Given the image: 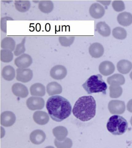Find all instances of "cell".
<instances>
[{"label": "cell", "mask_w": 132, "mask_h": 148, "mask_svg": "<svg viewBox=\"0 0 132 148\" xmlns=\"http://www.w3.org/2000/svg\"><path fill=\"white\" fill-rule=\"evenodd\" d=\"M48 114L54 121L61 122L71 114L72 106L69 101L61 96L48 98L46 103Z\"/></svg>", "instance_id": "obj_1"}, {"label": "cell", "mask_w": 132, "mask_h": 148, "mask_svg": "<svg viewBox=\"0 0 132 148\" xmlns=\"http://www.w3.org/2000/svg\"><path fill=\"white\" fill-rule=\"evenodd\" d=\"M96 103L93 97L91 96L80 97L75 103L73 113L77 119L81 121L90 120L96 114Z\"/></svg>", "instance_id": "obj_2"}, {"label": "cell", "mask_w": 132, "mask_h": 148, "mask_svg": "<svg viewBox=\"0 0 132 148\" xmlns=\"http://www.w3.org/2000/svg\"><path fill=\"white\" fill-rule=\"evenodd\" d=\"M82 86L88 94L100 92L106 94L107 88V84L99 74L90 76Z\"/></svg>", "instance_id": "obj_3"}, {"label": "cell", "mask_w": 132, "mask_h": 148, "mask_svg": "<svg viewBox=\"0 0 132 148\" xmlns=\"http://www.w3.org/2000/svg\"><path fill=\"white\" fill-rule=\"evenodd\" d=\"M128 128L127 120L120 116H112L109 119L106 124L108 130L115 135H122L126 132Z\"/></svg>", "instance_id": "obj_4"}, {"label": "cell", "mask_w": 132, "mask_h": 148, "mask_svg": "<svg viewBox=\"0 0 132 148\" xmlns=\"http://www.w3.org/2000/svg\"><path fill=\"white\" fill-rule=\"evenodd\" d=\"M108 109L112 114H122L126 110L124 102L119 100H112L109 102Z\"/></svg>", "instance_id": "obj_5"}, {"label": "cell", "mask_w": 132, "mask_h": 148, "mask_svg": "<svg viewBox=\"0 0 132 148\" xmlns=\"http://www.w3.org/2000/svg\"><path fill=\"white\" fill-rule=\"evenodd\" d=\"M26 105L28 108L32 110H41L44 106L45 101L40 97H31L27 99Z\"/></svg>", "instance_id": "obj_6"}, {"label": "cell", "mask_w": 132, "mask_h": 148, "mask_svg": "<svg viewBox=\"0 0 132 148\" xmlns=\"http://www.w3.org/2000/svg\"><path fill=\"white\" fill-rule=\"evenodd\" d=\"M33 77V71L30 69H17V79L23 83H27L31 80Z\"/></svg>", "instance_id": "obj_7"}, {"label": "cell", "mask_w": 132, "mask_h": 148, "mask_svg": "<svg viewBox=\"0 0 132 148\" xmlns=\"http://www.w3.org/2000/svg\"><path fill=\"white\" fill-rule=\"evenodd\" d=\"M33 62L32 58L27 54H23L15 60V64L18 68L26 69L31 65Z\"/></svg>", "instance_id": "obj_8"}, {"label": "cell", "mask_w": 132, "mask_h": 148, "mask_svg": "<svg viewBox=\"0 0 132 148\" xmlns=\"http://www.w3.org/2000/svg\"><path fill=\"white\" fill-rule=\"evenodd\" d=\"M67 75L66 68L61 65L54 66L51 69L50 75L52 78L56 80H61L66 77Z\"/></svg>", "instance_id": "obj_9"}, {"label": "cell", "mask_w": 132, "mask_h": 148, "mask_svg": "<svg viewBox=\"0 0 132 148\" xmlns=\"http://www.w3.org/2000/svg\"><path fill=\"white\" fill-rule=\"evenodd\" d=\"M16 120L15 115L10 111H6L1 114V124L4 127H11L15 123Z\"/></svg>", "instance_id": "obj_10"}, {"label": "cell", "mask_w": 132, "mask_h": 148, "mask_svg": "<svg viewBox=\"0 0 132 148\" xmlns=\"http://www.w3.org/2000/svg\"><path fill=\"white\" fill-rule=\"evenodd\" d=\"M12 92L17 97L25 98L28 95V89L25 85L20 83H16L12 87Z\"/></svg>", "instance_id": "obj_11"}, {"label": "cell", "mask_w": 132, "mask_h": 148, "mask_svg": "<svg viewBox=\"0 0 132 148\" xmlns=\"http://www.w3.org/2000/svg\"><path fill=\"white\" fill-rule=\"evenodd\" d=\"M89 12L93 18L98 19L101 18L105 14V9L102 6L98 3H94L91 5L89 9Z\"/></svg>", "instance_id": "obj_12"}, {"label": "cell", "mask_w": 132, "mask_h": 148, "mask_svg": "<svg viewBox=\"0 0 132 148\" xmlns=\"http://www.w3.org/2000/svg\"><path fill=\"white\" fill-rule=\"evenodd\" d=\"M115 66L112 62L110 61H104L100 64L99 71L100 73L104 76H107L114 72Z\"/></svg>", "instance_id": "obj_13"}, {"label": "cell", "mask_w": 132, "mask_h": 148, "mask_svg": "<svg viewBox=\"0 0 132 148\" xmlns=\"http://www.w3.org/2000/svg\"><path fill=\"white\" fill-rule=\"evenodd\" d=\"M46 135L42 130H37L32 132L30 135V140L33 144L39 145L44 142Z\"/></svg>", "instance_id": "obj_14"}, {"label": "cell", "mask_w": 132, "mask_h": 148, "mask_svg": "<svg viewBox=\"0 0 132 148\" xmlns=\"http://www.w3.org/2000/svg\"><path fill=\"white\" fill-rule=\"evenodd\" d=\"M89 53L92 57L99 58L103 56L104 49L102 45L98 42L94 43L90 45L89 48Z\"/></svg>", "instance_id": "obj_15"}, {"label": "cell", "mask_w": 132, "mask_h": 148, "mask_svg": "<svg viewBox=\"0 0 132 148\" xmlns=\"http://www.w3.org/2000/svg\"><path fill=\"white\" fill-rule=\"evenodd\" d=\"M34 121L38 124L44 125L49 121V117L46 112L43 111H37L33 115Z\"/></svg>", "instance_id": "obj_16"}, {"label": "cell", "mask_w": 132, "mask_h": 148, "mask_svg": "<svg viewBox=\"0 0 132 148\" xmlns=\"http://www.w3.org/2000/svg\"><path fill=\"white\" fill-rule=\"evenodd\" d=\"M119 24L123 26H129L132 23V14L128 12L119 14L117 17Z\"/></svg>", "instance_id": "obj_17"}, {"label": "cell", "mask_w": 132, "mask_h": 148, "mask_svg": "<svg viewBox=\"0 0 132 148\" xmlns=\"http://www.w3.org/2000/svg\"><path fill=\"white\" fill-rule=\"evenodd\" d=\"M117 69L118 71L122 74H127L132 68V64L127 60H121L117 64Z\"/></svg>", "instance_id": "obj_18"}, {"label": "cell", "mask_w": 132, "mask_h": 148, "mask_svg": "<svg viewBox=\"0 0 132 148\" xmlns=\"http://www.w3.org/2000/svg\"><path fill=\"white\" fill-rule=\"evenodd\" d=\"M31 94L33 96L43 97L46 94V88L43 84L36 83L30 88Z\"/></svg>", "instance_id": "obj_19"}, {"label": "cell", "mask_w": 132, "mask_h": 148, "mask_svg": "<svg viewBox=\"0 0 132 148\" xmlns=\"http://www.w3.org/2000/svg\"><path fill=\"white\" fill-rule=\"evenodd\" d=\"M53 133L56 139L59 141L64 140L66 138L68 135V131L67 128L63 126H58L53 130Z\"/></svg>", "instance_id": "obj_20"}, {"label": "cell", "mask_w": 132, "mask_h": 148, "mask_svg": "<svg viewBox=\"0 0 132 148\" xmlns=\"http://www.w3.org/2000/svg\"><path fill=\"white\" fill-rule=\"evenodd\" d=\"M62 91V86L57 82H52L47 84V91L49 95L60 94Z\"/></svg>", "instance_id": "obj_21"}, {"label": "cell", "mask_w": 132, "mask_h": 148, "mask_svg": "<svg viewBox=\"0 0 132 148\" xmlns=\"http://www.w3.org/2000/svg\"><path fill=\"white\" fill-rule=\"evenodd\" d=\"M2 75L6 80L12 81L15 77V71L13 67L11 66H6L2 70Z\"/></svg>", "instance_id": "obj_22"}, {"label": "cell", "mask_w": 132, "mask_h": 148, "mask_svg": "<svg viewBox=\"0 0 132 148\" xmlns=\"http://www.w3.org/2000/svg\"><path fill=\"white\" fill-rule=\"evenodd\" d=\"M96 31L102 36L108 37L111 33L110 27L105 22H100L96 25Z\"/></svg>", "instance_id": "obj_23"}, {"label": "cell", "mask_w": 132, "mask_h": 148, "mask_svg": "<svg viewBox=\"0 0 132 148\" xmlns=\"http://www.w3.org/2000/svg\"><path fill=\"white\" fill-rule=\"evenodd\" d=\"M1 47L3 49L12 51L15 49V41L11 37H6L2 40Z\"/></svg>", "instance_id": "obj_24"}, {"label": "cell", "mask_w": 132, "mask_h": 148, "mask_svg": "<svg viewBox=\"0 0 132 148\" xmlns=\"http://www.w3.org/2000/svg\"><path fill=\"white\" fill-rule=\"evenodd\" d=\"M54 7V4L50 1H41L39 4V9L44 13L48 14L51 12Z\"/></svg>", "instance_id": "obj_25"}, {"label": "cell", "mask_w": 132, "mask_h": 148, "mask_svg": "<svg viewBox=\"0 0 132 148\" xmlns=\"http://www.w3.org/2000/svg\"><path fill=\"white\" fill-rule=\"evenodd\" d=\"M15 5L16 9L21 12H25L29 10L31 3L29 1H16Z\"/></svg>", "instance_id": "obj_26"}, {"label": "cell", "mask_w": 132, "mask_h": 148, "mask_svg": "<svg viewBox=\"0 0 132 148\" xmlns=\"http://www.w3.org/2000/svg\"><path fill=\"white\" fill-rule=\"evenodd\" d=\"M107 82L108 83L111 85L112 84H117L122 85L124 84L125 79L124 76L121 74H115L108 77Z\"/></svg>", "instance_id": "obj_27"}, {"label": "cell", "mask_w": 132, "mask_h": 148, "mask_svg": "<svg viewBox=\"0 0 132 148\" xmlns=\"http://www.w3.org/2000/svg\"><path fill=\"white\" fill-rule=\"evenodd\" d=\"M110 97L112 98H118L122 93V89L119 84H112L109 87Z\"/></svg>", "instance_id": "obj_28"}, {"label": "cell", "mask_w": 132, "mask_h": 148, "mask_svg": "<svg viewBox=\"0 0 132 148\" xmlns=\"http://www.w3.org/2000/svg\"><path fill=\"white\" fill-rule=\"evenodd\" d=\"M127 32L123 28L117 27L115 28L112 31V35L116 39L122 40L127 36Z\"/></svg>", "instance_id": "obj_29"}, {"label": "cell", "mask_w": 132, "mask_h": 148, "mask_svg": "<svg viewBox=\"0 0 132 148\" xmlns=\"http://www.w3.org/2000/svg\"><path fill=\"white\" fill-rule=\"evenodd\" d=\"M13 54L8 50L2 49L1 51V60L5 63L11 62L13 59Z\"/></svg>", "instance_id": "obj_30"}, {"label": "cell", "mask_w": 132, "mask_h": 148, "mask_svg": "<svg viewBox=\"0 0 132 148\" xmlns=\"http://www.w3.org/2000/svg\"><path fill=\"white\" fill-rule=\"evenodd\" d=\"M54 143L57 148H71L73 146L72 140L68 138H66L63 141H60L55 139Z\"/></svg>", "instance_id": "obj_31"}, {"label": "cell", "mask_w": 132, "mask_h": 148, "mask_svg": "<svg viewBox=\"0 0 132 148\" xmlns=\"http://www.w3.org/2000/svg\"><path fill=\"white\" fill-rule=\"evenodd\" d=\"M75 37H60L59 42L62 46L68 47L72 45L75 40Z\"/></svg>", "instance_id": "obj_32"}, {"label": "cell", "mask_w": 132, "mask_h": 148, "mask_svg": "<svg viewBox=\"0 0 132 148\" xmlns=\"http://www.w3.org/2000/svg\"><path fill=\"white\" fill-rule=\"evenodd\" d=\"M25 40H26V38H24L21 42L18 44L16 46L14 52V53L15 56H19L21 54L22 55L23 54V53H25L26 51L25 45Z\"/></svg>", "instance_id": "obj_33"}, {"label": "cell", "mask_w": 132, "mask_h": 148, "mask_svg": "<svg viewBox=\"0 0 132 148\" xmlns=\"http://www.w3.org/2000/svg\"><path fill=\"white\" fill-rule=\"evenodd\" d=\"M113 9L117 12H121L124 10L125 6L123 1H114L112 3Z\"/></svg>", "instance_id": "obj_34"}, {"label": "cell", "mask_w": 132, "mask_h": 148, "mask_svg": "<svg viewBox=\"0 0 132 148\" xmlns=\"http://www.w3.org/2000/svg\"><path fill=\"white\" fill-rule=\"evenodd\" d=\"M8 20H13V18H11L10 17H4L1 18V30L3 31V32L6 33L7 32V26L6 23L7 21Z\"/></svg>", "instance_id": "obj_35"}, {"label": "cell", "mask_w": 132, "mask_h": 148, "mask_svg": "<svg viewBox=\"0 0 132 148\" xmlns=\"http://www.w3.org/2000/svg\"><path fill=\"white\" fill-rule=\"evenodd\" d=\"M127 108L129 112L132 113V99L130 100L127 103Z\"/></svg>", "instance_id": "obj_36"}, {"label": "cell", "mask_w": 132, "mask_h": 148, "mask_svg": "<svg viewBox=\"0 0 132 148\" xmlns=\"http://www.w3.org/2000/svg\"><path fill=\"white\" fill-rule=\"evenodd\" d=\"M130 78H131V79L132 80V71L131 72V73L130 74Z\"/></svg>", "instance_id": "obj_37"}, {"label": "cell", "mask_w": 132, "mask_h": 148, "mask_svg": "<svg viewBox=\"0 0 132 148\" xmlns=\"http://www.w3.org/2000/svg\"><path fill=\"white\" fill-rule=\"evenodd\" d=\"M45 148H55L54 147H52V146H48L46 147Z\"/></svg>", "instance_id": "obj_38"}, {"label": "cell", "mask_w": 132, "mask_h": 148, "mask_svg": "<svg viewBox=\"0 0 132 148\" xmlns=\"http://www.w3.org/2000/svg\"><path fill=\"white\" fill-rule=\"evenodd\" d=\"M130 123L131 125L132 126V116L131 117V120H130Z\"/></svg>", "instance_id": "obj_39"}]
</instances>
